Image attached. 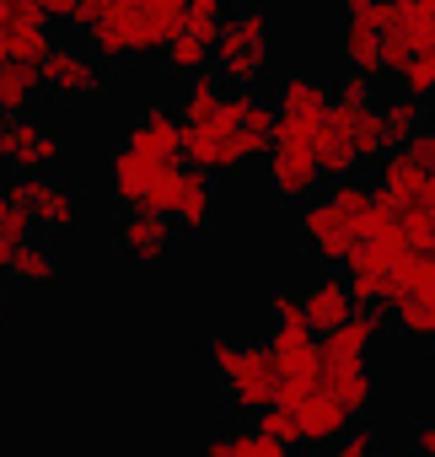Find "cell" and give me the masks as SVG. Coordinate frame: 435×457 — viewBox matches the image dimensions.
<instances>
[{
  "label": "cell",
  "instance_id": "cell-1",
  "mask_svg": "<svg viewBox=\"0 0 435 457\" xmlns=\"http://www.w3.org/2000/svg\"><path fill=\"white\" fill-rule=\"evenodd\" d=\"M376 215H382V210H376V199H371V183L344 178V183H328L323 194H312V199L301 204L296 226H301L307 248H312L328 270H344L349 253L371 237Z\"/></svg>",
  "mask_w": 435,
  "mask_h": 457
},
{
  "label": "cell",
  "instance_id": "cell-2",
  "mask_svg": "<svg viewBox=\"0 0 435 457\" xmlns=\"http://www.w3.org/2000/svg\"><path fill=\"white\" fill-rule=\"evenodd\" d=\"M172 167H183V129H177V108H167V103H151L140 119H135V129L119 140V151H113V199H119V210H140V199H145V188L161 178V172H172Z\"/></svg>",
  "mask_w": 435,
  "mask_h": 457
},
{
  "label": "cell",
  "instance_id": "cell-3",
  "mask_svg": "<svg viewBox=\"0 0 435 457\" xmlns=\"http://www.w3.org/2000/svg\"><path fill=\"white\" fill-rule=\"evenodd\" d=\"M183 33V0H103L86 28L97 60H140Z\"/></svg>",
  "mask_w": 435,
  "mask_h": 457
},
{
  "label": "cell",
  "instance_id": "cell-4",
  "mask_svg": "<svg viewBox=\"0 0 435 457\" xmlns=\"http://www.w3.org/2000/svg\"><path fill=\"white\" fill-rule=\"evenodd\" d=\"M269 12L264 6H242V12H226L221 33L209 44V60H215V81L221 87H237V92H259L264 71H269Z\"/></svg>",
  "mask_w": 435,
  "mask_h": 457
},
{
  "label": "cell",
  "instance_id": "cell-5",
  "mask_svg": "<svg viewBox=\"0 0 435 457\" xmlns=\"http://www.w3.org/2000/svg\"><path fill=\"white\" fill-rule=\"evenodd\" d=\"M209 366L221 371L226 382V398L248 414H264L280 393V377H275V361L264 345H248V339H209Z\"/></svg>",
  "mask_w": 435,
  "mask_h": 457
},
{
  "label": "cell",
  "instance_id": "cell-6",
  "mask_svg": "<svg viewBox=\"0 0 435 457\" xmlns=\"http://www.w3.org/2000/svg\"><path fill=\"white\" fill-rule=\"evenodd\" d=\"M414 54H435V0L376 6V76H398Z\"/></svg>",
  "mask_w": 435,
  "mask_h": 457
},
{
  "label": "cell",
  "instance_id": "cell-7",
  "mask_svg": "<svg viewBox=\"0 0 435 457\" xmlns=\"http://www.w3.org/2000/svg\"><path fill=\"white\" fill-rule=\"evenodd\" d=\"M269 361H275V377H280V393L275 403L280 409H296L317 393V339L307 334V323H275L269 334Z\"/></svg>",
  "mask_w": 435,
  "mask_h": 457
},
{
  "label": "cell",
  "instance_id": "cell-8",
  "mask_svg": "<svg viewBox=\"0 0 435 457\" xmlns=\"http://www.w3.org/2000/svg\"><path fill=\"white\" fill-rule=\"evenodd\" d=\"M323 113H328V81L291 71L275 97V145H312Z\"/></svg>",
  "mask_w": 435,
  "mask_h": 457
},
{
  "label": "cell",
  "instance_id": "cell-9",
  "mask_svg": "<svg viewBox=\"0 0 435 457\" xmlns=\"http://www.w3.org/2000/svg\"><path fill=\"white\" fill-rule=\"evenodd\" d=\"M6 194L33 215L38 232H76L81 226V194L70 183H60L54 172H17L6 183Z\"/></svg>",
  "mask_w": 435,
  "mask_h": 457
},
{
  "label": "cell",
  "instance_id": "cell-10",
  "mask_svg": "<svg viewBox=\"0 0 435 457\" xmlns=\"http://www.w3.org/2000/svg\"><path fill=\"white\" fill-rule=\"evenodd\" d=\"M38 87L54 92V97H70V103H92V97L108 92V71H103V60L92 49L54 38L49 54L38 60Z\"/></svg>",
  "mask_w": 435,
  "mask_h": 457
},
{
  "label": "cell",
  "instance_id": "cell-11",
  "mask_svg": "<svg viewBox=\"0 0 435 457\" xmlns=\"http://www.w3.org/2000/svg\"><path fill=\"white\" fill-rule=\"evenodd\" d=\"M387 328V312L376 307H355L349 323H339L328 339H317V377H333V371H365V355L376 345V334Z\"/></svg>",
  "mask_w": 435,
  "mask_h": 457
},
{
  "label": "cell",
  "instance_id": "cell-12",
  "mask_svg": "<svg viewBox=\"0 0 435 457\" xmlns=\"http://www.w3.org/2000/svg\"><path fill=\"white\" fill-rule=\"evenodd\" d=\"M226 124H232V145H237L242 167L275 145V103L264 92H232L226 97Z\"/></svg>",
  "mask_w": 435,
  "mask_h": 457
},
{
  "label": "cell",
  "instance_id": "cell-13",
  "mask_svg": "<svg viewBox=\"0 0 435 457\" xmlns=\"http://www.w3.org/2000/svg\"><path fill=\"white\" fill-rule=\"evenodd\" d=\"M60 156H65L60 135L33 124V119H12L6 129H0V162L17 167V172H54Z\"/></svg>",
  "mask_w": 435,
  "mask_h": 457
},
{
  "label": "cell",
  "instance_id": "cell-14",
  "mask_svg": "<svg viewBox=\"0 0 435 457\" xmlns=\"http://www.w3.org/2000/svg\"><path fill=\"white\" fill-rule=\"evenodd\" d=\"M349 291H344V280H339V270H328V275H317L312 286H301V323H307V334L312 339H328L339 323H349Z\"/></svg>",
  "mask_w": 435,
  "mask_h": 457
},
{
  "label": "cell",
  "instance_id": "cell-15",
  "mask_svg": "<svg viewBox=\"0 0 435 457\" xmlns=\"http://www.w3.org/2000/svg\"><path fill=\"white\" fill-rule=\"evenodd\" d=\"M317 162H312V145H269V188L291 204H307L317 194Z\"/></svg>",
  "mask_w": 435,
  "mask_h": 457
},
{
  "label": "cell",
  "instance_id": "cell-16",
  "mask_svg": "<svg viewBox=\"0 0 435 457\" xmlns=\"http://www.w3.org/2000/svg\"><path fill=\"white\" fill-rule=\"evenodd\" d=\"M113 237H119L124 259H135V264H156V259L167 253V243H172V220L145 215V210H119Z\"/></svg>",
  "mask_w": 435,
  "mask_h": 457
},
{
  "label": "cell",
  "instance_id": "cell-17",
  "mask_svg": "<svg viewBox=\"0 0 435 457\" xmlns=\"http://www.w3.org/2000/svg\"><path fill=\"white\" fill-rule=\"evenodd\" d=\"M344 60L349 76H376V0H349L344 12Z\"/></svg>",
  "mask_w": 435,
  "mask_h": 457
},
{
  "label": "cell",
  "instance_id": "cell-18",
  "mask_svg": "<svg viewBox=\"0 0 435 457\" xmlns=\"http://www.w3.org/2000/svg\"><path fill=\"white\" fill-rule=\"evenodd\" d=\"M291 420H296V436H301V441H312V446H333L339 436H349V414H344L323 387H317L307 403H296V409H291Z\"/></svg>",
  "mask_w": 435,
  "mask_h": 457
},
{
  "label": "cell",
  "instance_id": "cell-19",
  "mask_svg": "<svg viewBox=\"0 0 435 457\" xmlns=\"http://www.w3.org/2000/svg\"><path fill=\"white\" fill-rule=\"evenodd\" d=\"M215 220V178L204 172H188L183 167V183H177V204H172V226H188V232H204Z\"/></svg>",
  "mask_w": 435,
  "mask_h": 457
},
{
  "label": "cell",
  "instance_id": "cell-20",
  "mask_svg": "<svg viewBox=\"0 0 435 457\" xmlns=\"http://www.w3.org/2000/svg\"><path fill=\"white\" fill-rule=\"evenodd\" d=\"M371 103H376V119H382L387 151H403V145L424 129V108H419L414 97H403V92H382V97H371Z\"/></svg>",
  "mask_w": 435,
  "mask_h": 457
},
{
  "label": "cell",
  "instance_id": "cell-21",
  "mask_svg": "<svg viewBox=\"0 0 435 457\" xmlns=\"http://www.w3.org/2000/svg\"><path fill=\"white\" fill-rule=\"evenodd\" d=\"M226 87L215 81L209 71H199V76H188V87H183V108H177V124L188 129V124H209V119H221L226 113Z\"/></svg>",
  "mask_w": 435,
  "mask_h": 457
},
{
  "label": "cell",
  "instance_id": "cell-22",
  "mask_svg": "<svg viewBox=\"0 0 435 457\" xmlns=\"http://www.w3.org/2000/svg\"><path fill=\"white\" fill-rule=\"evenodd\" d=\"M6 275L12 280H22V286H44V280H54L60 275V253L49 248V243H17L12 248V259H6Z\"/></svg>",
  "mask_w": 435,
  "mask_h": 457
},
{
  "label": "cell",
  "instance_id": "cell-23",
  "mask_svg": "<svg viewBox=\"0 0 435 457\" xmlns=\"http://www.w3.org/2000/svg\"><path fill=\"white\" fill-rule=\"evenodd\" d=\"M33 97H38V65L0 60V113H6V119H22Z\"/></svg>",
  "mask_w": 435,
  "mask_h": 457
},
{
  "label": "cell",
  "instance_id": "cell-24",
  "mask_svg": "<svg viewBox=\"0 0 435 457\" xmlns=\"http://www.w3.org/2000/svg\"><path fill=\"white\" fill-rule=\"evenodd\" d=\"M221 22H226V6H221V0H183V33H188V38H199L204 49L215 44Z\"/></svg>",
  "mask_w": 435,
  "mask_h": 457
},
{
  "label": "cell",
  "instance_id": "cell-25",
  "mask_svg": "<svg viewBox=\"0 0 435 457\" xmlns=\"http://www.w3.org/2000/svg\"><path fill=\"white\" fill-rule=\"evenodd\" d=\"M387 156V135H382V119H376V103H365L355 113V162H382Z\"/></svg>",
  "mask_w": 435,
  "mask_h": 457
},
{
  "label": "cell",
  "instance_id": "cell-26",
  "mask_svg": "<svg viewBox=\"0 0 435 457\" xmlns=\"http://www.w3.org/2000/svg\"><path fill=\"white\" fill-rule=\"evenodd\" d=\"M398 92L403 97H414V103H424V97H435V54H414L403 71H398Z\"/></svg>",
  "mask_w": 435,
  "mask_h": 457
},
{
  "label": "cell",
  "instance_id": "cell-27",
  "mask_svg": "<svg viewBox=\"0 0 435 457\" xmlns=\"http://www.w3.org/2000/svg\"><path fill=\"white\" fill-rule=\"evenodd\" d=\"M253 430H259L264 441L285 446V452H291V446L301 441V436H296V420H291V409H280V403H269L264 414H253Z\"/></svg>",
  "mask_w": 435,
  "mask_h": 457
},
{
  "label": "cell",
  "instance_id": "cell-28",
  "mask_svg": "<svg viewBox=\"0 0 435 457\" xmlns=\"http://www.w3.org/2000/svg\"><path fill=\"white\" fill-rule=\"evenodd\" d=\"M33 232H38L33 215H28V210H22L6 188H0V237H6V243L17 248V243H33Z\"/></svg>",
  "mask_w": 435,
  "mask_h": 457
},
{
  "label": "cell",
  "instance_id": "cell-29",
  "mask_svg": "<svg viewBox=\"0 0 435 457\" xmlns=\"http://www.w3.org/2000/svg\"><path fill=\"white\" fill-rule=\"evenodd\" d=\"M161 54H167V65H172V71H183V76H199V71L209 65V49H204L199 38H188V33H177Z\"/></svg>",
  "mask_w": 435,
  "mask_h": 457
},
{
  "label": "cell",
  "instance_id": "cell-30",
  "mask_svg": "<svg viewBox=\"0 0 435 457\" xmlns=\"http://www.w3.org/2000/svg\"><path fill=\"white\" fill-rule=\"evenodd\" d=\"M392 323L408 339H435V302H403V307H392Z\"/></svg>",
  "mask_w": 435,
  "mask_h": 457
},
{
  "label": "cell",
  "instance_id": "cell-31",
  "mask_svg": "<svg viewBox=\"0 0 435 457\" xmlns=\"http://www.w3.org/2000/svg\"><path fill=\"white\" fill-rule=\"evenodd\" d=\"M403 156H408V162H414L424 178H435V119H424V129H419V135L403 145Z\"/></svg>",
  "mask_w": 435,
  "mask_h": 457
},
{
  "label": "cell",
  "instance_id": "cell-32",
  "mask_svg": "<svg viewBox=\"0 0 435 457\" xmlns=\"http://www.w3.org/2000/svg\"><path fill=\"white\" fill-rule=\"evenodd\" d=\"M269 312H275V323H301V291H275L269 296Z\"/></svg>",
  "mask_w": 435,
  "mask_h": 457
},
{
  "label": "cell",
  "instance_id": "cell-33",
  "mask_svg": "<svg viewBox=\"0 0 435 457\" xmlns=\"http://www.w3.org/2000/svg\"><path fill=\"white\" fill-rule=\"evenodd\" d=\"M414 446L419 457H435V425H414Z\"/></svg>",
  "mask_w": 435,
  "mask_h": 457
},
{
  "label": "cell",
  "instance_id": "cell-34",
  "mask_svg": "<svg viewBox=\"0 0 435 457\" xmlns=\"http://www.w3.org/2000/svg\"><path fill=\"white\" fill-rule=\"evenodd\" d=\"M6 302H12V291H6V275H0V318H6Z\"/></svg>",
  "mask_w": 435,
  "mask_h": 457
},
{
  "label": "cell",
  "instance_id": "cell-35",
  "mask_svg": "<svg viewBox=\"0 0 435 457\" xmlns=\"http://www.w3.org/2000/svg\"><path fill=\"white\" fill-rule=\"evenodd\" d=\"M371 457H398V452H392V446H382V441H376V452H371Z\"/></svg>",
  "mask_w": 435,
  "mask_h": 457
},
{
  "label": "cell",
  "instance_id": "cell-36",
  "mask_svg": "<svg viewBox=\"0 0 435 457\" xmlns=\"http://www.w3.org/2000/svg\"><path fill=\"white\" fill-rule=\"evenodd\" d=\"M6 124H12V119H6V113H0V129H6Z\"/></svg>",
  "mask_w": 435,
  "mask_h": 457
}]
</instances>
